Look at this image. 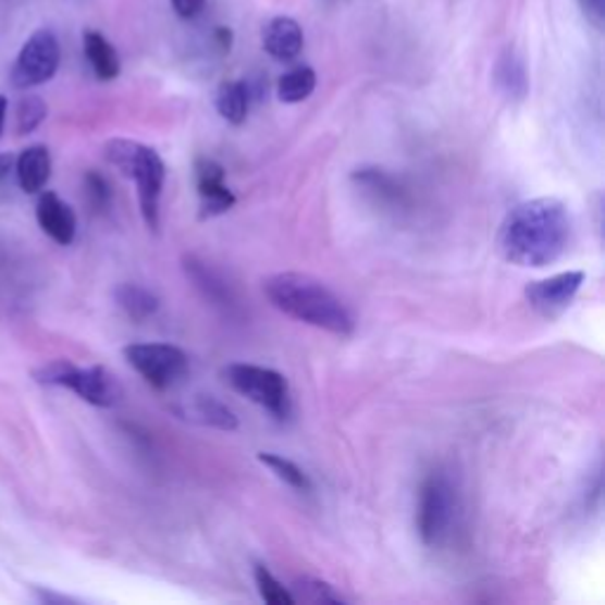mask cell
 <instances>
[{
  "mask_svg": "<svg viewBox=\"0 0 605 605\" xmlns=\"http://www.w3.org/2000/svg\"><path fill=\"white\" fill-rule=\"evenodd\" d=\"M572 235L568 206L556 197L518 203L499 227L497 246L508 263L520 268H546L566 254Z\"/></svg>",
  "mask_w": 605,
  "mask_h": 605,
  "instance_id": "6da1fadb",
  "label": "cell"
},
{
  "mask_svg": "<svg viewBox=\"0 0 605 605\" xmlns=\"http://www.w3.org/2000/svg\"><path fill=\"white\" fill-rule=\"evenodd\" d=\"M263 292L268 300L280 312L288 314L298 322L324 329L329 334L350 336L353 334V314L343 306V300L326 288L320 280L300 272H282L266 280Z\"/></svg>",
  "mask_w": 605,
  "mask_h": 605,
  "instance_id": "7a4b0ae2",
  "label": "cell"
},
{
  "mask_svg": "<svg viewBox=\"0 0 605 605\" xmlns=\"http://www.w3.org/2000/svg\"><path fill=\"white\" fill-rule=\"evenodd\" d=\"M104 157L123 175L137 185L140 211L149 230L159 227V203L163 181H166V163L157 149L133 140H112L104 147Z\"/></svg>",
  "mask_w": 605,
  "mask_h": 605,
  "instance_id": "3957f363",
  "label": "cell"
},
{
  "mask_svg": "<svg viewBox=\"0 0 605 605\" xmlns=\"http://www.w3.org/2000/svg\"><path fill=\"white\" fill-rule=\"evenodd\" d=\"M36 381L46 386H62L95 407H114L121 400V383L104 367H76L69 360L50 362L36 371Z\"/></svg>",
  "mask_w": 605,
  "mask_h": 605,
  "instance_id": "277c9868",
  "label": "cell"
},
{
  "mask_svg": "<svg viewBox=\"0 0 605 605\" xmlns=\"http://www.w3.org/2000/svg\"><path fill=\"white\" fill-rule=\"evenodd\" d=\"M223 376L239 395L268 409L272 417L286 419L292 411V391H288V381L280 371L237 362L225 367Z\"/></svg>",
  "mask_w": 605,
  "mask_h": 605,
  "instance_id": "5b68a950",
  "label": "cell"
},
{
  "mask_svg": "<svg viewBox=\"0 0 605 605\" xmlns=\"http://www.w3.org/2000/svg\"><path fill=\"white\" fill-rule=\"evenodd\" d=\"M454 514H457V494L443 473H431L423 480L419 492L417 530L425 546H440L452 530Z\"/></svg>",
  "mask_w": 605,
  "mask_h": 605,
  "instance_id": "8992f818",
  "label": "cell"
},
{
  "mask_svg": "<svg viewBox=\"0 0 605 605\" xmlns=\"http://www.w3.org/2000/svg\"><path fill=\"white\" fill-rule=\"evenodd\" d=\"M128 365L151 388L169 391L187 374V355L171 343H133L126 350Z\"/></svg>",
  "mask_w": 605,
  "mask_h": 605,
  "instance_id": "52a82bcc",
  "label": "cell"
},
{
  "mask_svg": "<svg viewBox=\"0 0 605 605\" xmlns=\"http://www.w3.org/2000/svg\"><path fill=\"white\" fill-rule=\"evenodd\" d=\"M62 60L60 40L50 29H38L22 46L15 66H12V86L20 90H29L44 86L58 74Z\"/></svg>",
  "mask_w": 605,
  "mask_h": 605,
  "instance_id": "ba28073f",
  "label": "cell"
},
{
  "mask_svg": "<svg viewBox=\"0 0 605 605\" xmlns=\"http://www.w3.org/2000/svg\"><path fill=\"white\" fill-rule=\"evenodd\" d=\"M584 284V272L582 270H568L554 274L548 280L532 282L526 288V298L530 302V308L542 314V318H558V314L566 310L572 298L577 296Z\"/></svg>",
  "mask_w": 605,
  "mask_h": 605,
  "instance_id": "9c48e42d",
  "label": "cell"
},
{
  "mask_svg": "<svg viewBox=\"0 0 605 605\" xmlns=\"http://www.w3.org/2000/svg\"><path fill=\"white\" fill-rule=\"evenodd\" d=\"M197 189L201 199V218L227 213L237 203V197L225 185V169L213 159L197 161Z\"/></svg>",
  "mask_w": 605,
  "mask_h": 605,
  "instance_id": "30bf717a",
  "label": "cell"
},
{
  "mask_svg": "<svg viewBox=\"0 0 605 605\" xmlns=\"http://www.w3.org/2000/svg\"><path fill=\"white\" fill-rule=\"evenodd\" d=\"M36 220L46 235L62 246H69L76 237V215L72 206L62 201L54 192H44L36 203Z\"/></svg>",
  "mask_w": 605,
  "mask_h": 605,
  "instance_id": "8fae6325",
  "label": "cell"
},
{
  "mask_svg": "<svg viewBox=\"0 0 605 605\" xmlns=\"http://www.w3.org/2000/svg\"><path fill=\"white\" fill-rule=\"evenodd\" d=\"M175 415L187 421H195L199 425H211L220 431H237V417L227 405L215 400L213 395H195L175 407Z\"/></svg>",
  "mask_w": 605,
  "mask_h": 605,
  "instance_id": "7c38bea8",
  "label": "cell"
},
{
  "mask_svg": "<svg viewBox=\"0 0 605 605\" xmlns=\"http://www.w3.org/2000/svg\"><path fill=\"white\" fill-rule=\"evenodd\" d=\"M263 48L277 62H292L302 50V29L292 17H274L263 29Z\"/></svg>",
  "mask_w": 605,
  "mask_h": 605,
  "instance_id": "4fadbf2b",
  "label": "cell"
},
{
  "mask_svg": "<svg viewBox=\"0 0 605 605\" xmlns=\"http://www.w3.org/2000/svg\"><path fill=\"white\" fill-rule=\"evenodd\" d=\"M15 173H17V183L26 195H38V192H44L52 173V159L48 147L44 145L26 147L17 157Z\"/></svg>",
  "mask_w": 605,
  "mask_h": 605,
  "instance_id": "5bb4252c",
  "label": "cell"
},
{
  "mask_svg": "<svg viewBox=\"0 0 605 605\" xmlns=\"http://www.w3.org/2000/svg\"><path fill=\"white\" fill-rule=\"evenodd\" d=\"M84 52L90 69L100 81H114L121 74V60L116 48L98 32L84 34Z\"/></svg>",
  "mask_w": 605,
  "mask_h": 605,
  "instance_id": "9a60e30c",
  "label": "cell"
},
{
  "mask_svg": "<svg viewBox=\"0 0 605 605\" xmlns=\"http://www.w3.org/2000/svg\"><path fill=\"white\" fill-rule=\"evenodd\" d=\"M249 102L251 95L246 81H225V84L218 88L215 109L220 116L232 123V126H242L246 116H249Z\"/></svg>",
  "mask_w": 605,
  "mask_h": 605,
  "instance_id": "2e32d148",
  "label": "cell"
},
{
  "mask_svg": "<svg viewBox=\"0 0 605 605\" xmlns=\"http://www.w3.org/2000/svg\"><path fill=\"white\" fill-rule=\"evenodd\" d=\"M353 181L381 203H403L405 192L395 183V177L381 169H357Z\"/></svg>",
  "mask_w": 605,
  "mask_h": 605,
  "instance_id": "e0dca14e",
  "label": "cell"
},
{
  "mask_svg": "<svg viewBox=\"0 0 605 605\" xmlns=\"http://www.w3.org/2000/svg\"><path fill=\"white\" fill-rule=\"evenodd\" d=\"M116 302L135 322H143L159 310V298L140 284H121L116 288Z\"/></svg>",
  "mask_w": 605,
  "mask_h": 605,
  "instance_id": "ac0fdd59",
  "label": "cell"
},
{
  "mask_svg": "<svg viewBox=\"0 0 605 605\" xmlns=\"http://www.w3.org/2000/svg\"><path fill=\"white\" fill-rule=\"evenodd\" d=\"M494 78H497L499 90L511 100H522L528 92V74L526 66L516 58L514 52H504V58L497 62V72H494Z\"/></svg>",
  "mask_w": 605,
  "mask_h": 605,
  "instance_id": "d6986e66",
  "label": "cell"
},
{
  "mask_svg": "<svg viewBox=\"0 0 605 605\" xmlns=\"http://www.w3.org/2000/svg\"><path fill=\"white\" fill-rule=\"evenodd\" d=\"M318 86V74L310 66H296L277 81V98L286 104L308 100Z\"/></svg>",
  "mask_w": 605,
  "mask_h": 605,
  "instance_id": "ffe728a7",
  "label": "cell"
},
{
  "mask_svg": "<svg viewBox=\"0 0 605 605\" xmlns=\"http://www.w3.org/2000/svg\"><path fill=\"white\" fill-rule=\"evenodd\" d=\"M258 461L266 464L268 469L280 480H284L288 487L300 490V492H310L312 485H310L308 473H302L300 466H296L292 459H284V457H280V454H272V452H260Z\"/></svg>",
  "mask_w": 605,
  "mask_h": 605,
  "instance_id": "44dd1931",
  "label": "cell"
},
{
  "mask_svg": "<svg viewBox=\"0 0 605 605\" xmlns=\"http://www.w3.org/2000/svg\"><path fill=\"white\" fill-rule=\"evenodd\" d=\"M254 577H256L258 594L266 603H270V605H294L296 603L292 591H288L266 566H256Z\"/></svg>",
  "mask_w": 605,
  "mask_h": 605,
  "instance_id": "7402d4cb",
  "label": "cell"
},
{
  "mask_svg": "<svg viewBox=\"0 0 605 605\" xmlns=\"http://www.w3.org/2000/svg\"><path fill=\"white\" fill-rule=\"evenodd\" d=\"M48 116V104L38 95H29V98L20 100L17 104V133L29 135L34 133L40 123Z\"/></svg>",
  "mask_w": 605,
  "mask_h": 605,
  "instance_id": "603a6c76",
  "label": "cell"
},
{
  "mask_svg": "<svg viewBox=\"0 0 605 605\" xmlns=\"http://www.w3.org/2000/svg\"><path fill=\"white\" fill-rule=\"evenodd\" d=\"M185 268H187V274H192V280H195V282L203 288L206 296H209L211 300H218V302H225V298L230 300V296H227V288L213 277L211 270L206 268L203 263H197L195 258H189Z\"/></svg>",
  "mask_w": 605,
  "mask_h": 605,
  "instance_id": "cb8c5ba5",
  "label": "cell"
},
{
  "mask_svg": "<svg viewBox=\"0 0 605 605\" xmlns=\"http://www.w3.org/2000/svg\"><path fill=\"white\" fill-rule=\"evenodd\" d=\"M296 589L302 591V598L306 601H312V603H343V598L336 594V591L324 584V582H318V580H298Z\"/></svg>",
  "mask_w": 605,
  "mask_h": 605,
  "instance_id": "d4e9b609",
  "label": "cell"
},
{
  "mask_svg": "<svg viewBox=\"0 0 605 605\" xmlns=\"http://www.w3.org/2000/svg\"><path fill=\"white\" fill-rule=\"evenodd\" d=\"M86 195L90 199V203L95 209H107L109 201H112V192H109V185L100 173H88L86 175Z\"/></svg>",
  "mask_w": 605,
  "mask_h": 605,
  "instance_id": "484cf974",
  "label": "cell"
},
{
  "mask_svg": "<svg viewBox=\"0 0 605 605\" xmlns=\"http://www.w3.org/2000/svg\"><path fill=\"white\" fill-rule=\"evenodd\" d=\"M580 8L584 12V17L596 26L598 32H603L605 26V0H580Z\"/></svg>",
  "mask_w": 605,
  "mask_h": 605,
  "instance_id": "4316f807",
  "label": "cell"
},
{
  "mask_svg": "<svg viewBox=\"0 0 605 605\" xmlns=\"http://www.w3.org/2000/svg\"><path fill=\"white\" fill-rule=\"evenodd\" d=\"M171 5H173V10H175V15H177V17L192 20V17L201 15V10H203V5H206V0H171Z\"/></svg>",
  "mask_w": 605,
  "mask_h": 605,
  "instance_id": "83f0119b",
  "label": "cell"
},
{
  "mask_svg": "<svg viewBox=\"0 0 605 605\" xmlns=\"http://www.w3.org/2000/svg\"><path fill=\"white\" fill-rule=\"evenodd\" d=\"M215 44L220 46V50H230V46H232V32L225 29V26H218V29H215Z\"/></svg>",
  "mask_w": 605,
  "mask_h": 605,
  "instance_id": "f1b7e54d",
  "label": "cell"
},
{
  "mask_svg": "<svg viewBox=\"0 0 605 605\" xmlns=\"http://www.w3.org/2000/svg\"><path fill=\"white\" fill-rule=\"evenodd\" d=\"M5 114H8V100H5V95H0V133H3V126H5Z\"/></svg>",
  "mask_w": 605,
  "mask_h": 605,
  "instance_id": "f546056e",
  "label": "cell"
},
{
  "mask_svg": "<svg viewBox=\"0 0 605 605\" xmlns=\"http://www.w3.org/2000/svg\"><path fill=\"white\" fill-rule=\"evenodd\" d=\"M10 169H12V159L10 157H0V177H5Z\"/></svg>",
  "mask_w": 605,
  "mask_h": 605,
  "instance_id": "4dcf8cb0",
  "label": "cell"
}]
</instances>
